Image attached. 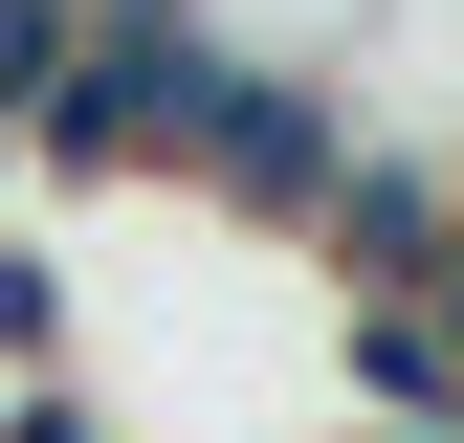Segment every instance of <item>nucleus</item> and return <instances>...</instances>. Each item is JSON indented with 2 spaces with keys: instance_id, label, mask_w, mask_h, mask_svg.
Segmentation results:
<instances>
[{
  "instance_id": "1",
  "label": "nucleus",
  "mask_w": 464,
  "mask_h": 443,
  "mask_svg": "<svg viewBox=\"0 0 464 443\" xmlns=\"http://www.w3.org/2000/svg\"><path fill=\"white\" fill-rule=\"evenodd\" d=\"M442 222H464V0H376L354 67L310 89V222L287 244L332 289H398Z\"/></svg>"
},
{
  "instance_id": "2",
  "label": "nucleus",
  "mask_w": 464,
  "mask_h": 443,
  "mask_svg": "<svg viewBox=\"0 0 464 443\" xmlns=\"http://www.w3.org/2000/svg\"><path fill=\"white\" fill-rule=\"evenodd\" d=\"M354 23L376 0H133L111 44H44L0 111L44 133V178H155V111H199V89H332Z\"/></svg>"
}]
</instances>
